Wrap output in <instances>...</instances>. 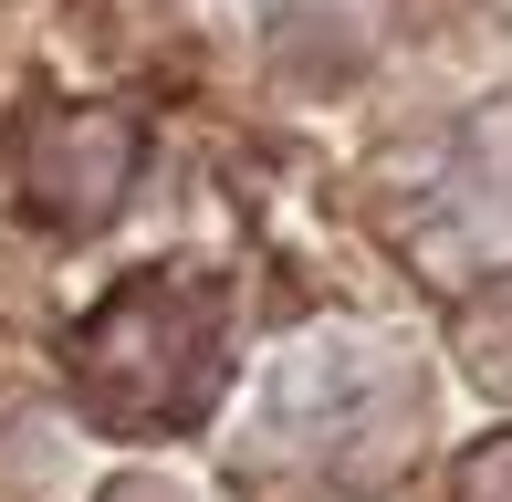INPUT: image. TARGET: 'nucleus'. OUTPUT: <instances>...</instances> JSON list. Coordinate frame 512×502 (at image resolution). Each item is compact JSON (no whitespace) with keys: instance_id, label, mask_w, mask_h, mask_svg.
I'll return each mask as SVG.
<instances>
[{"instance_id":"4","label":"nucleus","mask_w":512,"mask_h":502,"mask_svg":"<svg viewBox=\"0 0 512 502\" xmlns=\"http://www.w3.org/2000/svg\"><path fill=\"white\" fill-rule=\"evenodd\" d=\"M418 231H429L439 262H502V251H512V116L481 126L471 147L450 157V178L429 189Z\"/></svg>"},{"instance_id":"6","label":"nucleus","mask_w":512,"mask_h":502,"mask_svg":"<svg viewBox=\"0 0 512 502\" xmlns=\"http://www.w3.org/2000/svg\"><path fill=\"white\" fill-rule=\"evenodd\" d=\"M105 502H189V492H178V482H157V471H126Z\"/></svg>"},{"instance_id":"3","label":"nucleus","mask_w":512,"mask_h":502,"mask_svg":"<svg viewBox=\"0 0 512 502\" xmlns=\"http://www.w3.org/2000/svg\"><path fill=\"white\" fill-rule=\"evenodd\" d=\"M136 178V126L105 116V105H74V116H42L32 147H21V199L63 231H95V220L126 199Z\"/></svg>"},{"instance_id":"1","label":"nucleus","mask_w":512,"mask_h":502,"mask_svg":"<svg viewBox=\"0 0 512 502\" xmlns=\"http://www.w3.org/2000/svg\"><path fill=\"white\" fill-rule=\"evenodd\" d=\"M418 440V377L377 346H304L283 377L262 387L241 461L262 471V492H314L356 502L387 471V450Z\"/></svg>"},{"instance_id":"5","label":"nucleus","mask_w":512,"mask_h":502,"mask_svg":"<svg viewBox=\"0 0 512 502\" xmlns=\"http://www.w3.org/2000/svg\"><path fill=\"white\" fill-rule=\"evenodd\" d=\"M450 502H512V429H502V440H481L471 461H460Z\"/></svg>"},{"instance_id":"2","label":"nucleus","mask_w":512,"mask_h":502,"mask_svg":"<svg viewBox=\"0 0 512 502\" xmlns=\"http://www.w3.org/2000/svg\"><path fill=\"white\" fill-rule=\"evenodd\" d=\"M74 377L115 429H189L220 387V304L189 272H147L74 335Z\"/></svg>"}]
</instances>
